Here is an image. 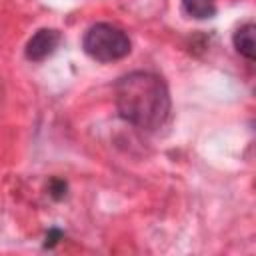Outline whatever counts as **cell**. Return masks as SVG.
<instances>
[{
    "label": "cell",
    "mask_w": 256,
    "mask_h": 256,
    "mask_svg": "<svg viewBox=\"0 0 256 256\" xmlns=\"http://www.w3.org/2000/svg\"><path fill=\"white\" fill-rule=\"evenodd\" d=\"M60 44V32L54 28H40L26 44V58L32 62H42Z\"/></svg>",
    "instance_id": "3"
},
{
    "label": "cell",
    "mask_w": 256,
    "mask_h": 256,
    "mask_svg": "<svg viewBox=\"0 0 256 256\" xmlns=\"http://www.w3.org/2000/svg\"><path fill=\"white\" fill-rule=\"evenodd\" d=\"M50 190H52V196H54V198H62V196L66 194V184H64L62 180H52Z\"/></svg>",
    "instance_id": "6"
},
{
    "label": "cell",
    "mask_w": 256,
    "mask_h": 256,
    "mask_svg": "<svg viewBox=\"0 0 256 256\" xmlns=\"http://www.w3.org/2000/svg\"><path fill=\"white\" fill-rule=\"evenodd\" d=\"M116 108L120 116L142 128H160L170 114V92L164 80L150 72H130L116 82Z\"/></svg>",
    "instance_id": "1"
},
{
    "label": "cell",
    "mask_w": 256,
    "mask_h": 256,
    "mask_svg": "<svg viewBox=\"0 0 256 256\" xmlns=\"http://www.w3.org/2000/svg\"><path fill=\"white\" fill-rule=\"evenodd\" d=\"M58 238H62V232H60V230H56V228H54V230H50V232L46 234V244H44V246H46V248H52V246L58 242Z\"/></svg>",
    "instance_id": "7"
},
{
    "label": "cell",
    "mask_w": 256,
    "mask_h": 256,
    "mask_svg": "<svg viewBox=\"0 0 256 256\" xmlns=\"http://www.w3.org/2000/svg\"><path fill=\"white\" fill-rule=\"evenodd\" d=\"M182 8L188 16L204 20L216 14V0H182Z\"/></svg>",
    "instance_id": "5"
},
{
    "label": "cell",
    "mask_w": 256,
    "mask_h": 256,
    "mask_svg": "<svg viewBox=\"0 0 256 256\" xmlns=\"http://www.w3.org/2000/svg\"><path fill=\"white\" fill-rule=\"evenodd\" d=\"M84 52L98 62H116L130 54V38L118 26L108 22H98L88 28L82 40Z\"/></svg>",
    "instance_id": "2"
},
{
    "label": "cell",
    "mask_w": 256,
    "mask_h": 256,
    "mask_svg": "<svg viewBox=\"0 0 256 256\" xmlns=\"http://www.w3.org/2000/svg\"><path fill=\"white\" fill-rule=\"evenodd\" d=\"M232 42H234V48L248 60H254L256 56V44H254V24L248 22L244 26H240L234 36H232Z\"/></svg>",
    "instance_id": "4"
}]
</instances>
